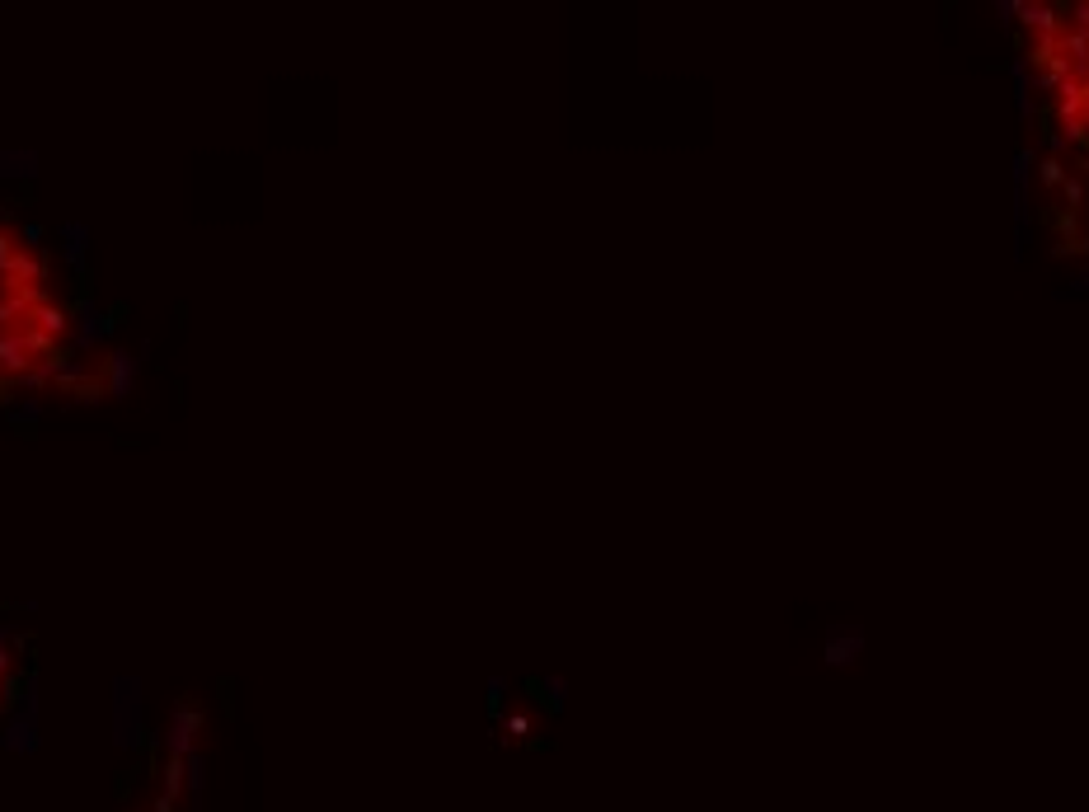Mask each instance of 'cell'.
Masks as SVG:
<instances>
[{
	"label": "cell",
	"mask_w": 1089,
	"mask_h": 812,
	"mask_svg": "<svg viewBox=\"0 0 1089 812\" xmlns=\"http://www.w3.org/2000/svg\"><path fill=\"white\" fill-rule=\"evenodd\" d=\"M1014 29L1052 127L1089 155V0L1019 5Z\"/></svg>",
	"instance_id": "6da1fadb"
}]
</instances>
